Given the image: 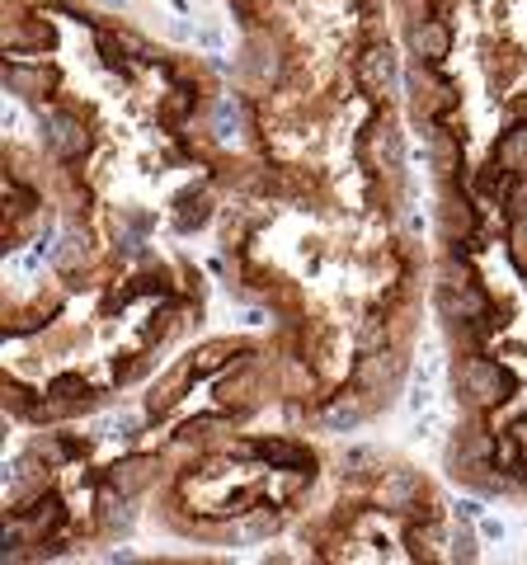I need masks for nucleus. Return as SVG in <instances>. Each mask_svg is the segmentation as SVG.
I'll use <instances>...</instances> for the list:
<instances>
[{
	"instance_id": "f257e3e1",
	"label": "nucleus",
	"mask_w": 527,
	"mask_h": 565,
	"mask_svg": "<svg viewBox=\"0 0 527 565\" xmlns=\"http://www.w3.org/2000/svg\"><path fill=\"white\" fill-rule=\"evenodd\" d=\"M452 391L462 396L466 405H476V410H495L504 405L513 391H518V377L504 368L499 358H490V353H466L457 368H452Z\"/></svg>"
},
{
	"instance_id": "f03ea898",
	"label": "nucleus",
	"mask_w": 527,
	"mask_h": 565,
	"mask_svg": "<svg viewBox=\"0 0 527 565\" xmlns=\"http://www.w3.org/2000/svg\"><path fill=\"white\" fill-rule=\"evenodd\" d=\"M353 76H358V85H363V94H372V99H391V94L401 90V66H396V52H391L386 43L363 47Z\"/></svg>"
},
{
	"instance_id": "7ed1b4c3",
	"label": "nucleus",
	"mask_w": 527,
	"mask_h": 565,
	"mask_svg": "<svg viewBox=\"0 0 527 565\" xmlns=\"http://www.w3.org/2000/svg\"><path fill=\"white\" fill-rule=\"evenodd\" d=\"M43 137H47V146H52L62 160H76L80 151L90 146V137H85V123H80L71 109H47V113H43Z\"/></svg>"
},
{
	"instance_id": "20e7f679",
	"label": "nucleus",
	"mask_w": 527,
	"mask_h": 565,
	"mask_svg": "<svg viewBox=\"0 0 527 565\" xmlns=\"http://www.w3.org/2000/svg\"><path fill=\"white\" fill-rule=\"evenodd\" d=\"M438 221H443V240H466V235H476L481 217H476V207L466 198V188H452L443 184V207H438Z\"/></svg>"
},
{
	"instance_id": "39448f33",
	"label": "nucleus",
	"mask_w": 527,
	"mask_h": 565,
	"mask_svg": "<svg viewBox=\"0 0 527 565\" xmlns=\"http://www.w3.org/2000/svg\"><path fill=\"white\" fill-rule=\"evenodd\" d=\"M249 453L259 457V462H268V467H278V471H297V476H306V481H311V471H315L311 448L287 443V439H254V443H249Z\"/></svg>"
},
{
	"instance_id": "423d86ee",
	"label": "nucleus",
	"mask_w": 527,
	"mask_h": 565,
	"mask_svg": "<svg viewBox=\"0 0 527 565\" xmlns=\"http://www.w3.org/2000/svg\"><path fill=\"white\" fill-rule=\"evenodd\" d=\"M363 151L372 156V165L382 174H401L405 170V146H401L396 123H372L367 132H363Z\"/></svg>"
},
{
	"instance_id": "0eeeda50",
	"label": "nucleus",
	"mask_w": 527,
	"mask_h": 565,
	"mask_svg": "<svg viewBox=\"0 0 527 565\" xmlns=\"http://www.w3.org/2000/svg\"><path fill=\"white\" fill-rule=\"evenodd\" d=\"M410 47L419 52V62H424V66H438L443 57H448V47H452L448 19H438V15L415 19V24H410Z\"/></svg>"
},
{
	"instance_id": "6e6552de",
	"label": "nucleus",
	"mask_w": 527,
	"mask_h": 565,
	"mask_svg": "<svg viewBox=\"0 0 527 565\" xmlns=\"http://www.w3.org/2000/svg\"><path fill=\"white\" fill-rule=\"evenodd\" d=\"M52 85H57V76L43 71V66H24L19 57L5 62V90L19 94V99H38V94H47Z\"/></svg>"
},
{
	"instance_id": "1a4fd4ad",
	"label": "nucleus",
	"mask_w": 527,
	"mask_h": 565,
	"mask_svg": "<svg viewBox=\"0 0 527 565\" xmlns=\"http://www.w3.org/2000/svg\"><path fill=\"white\" fill-rule=\"evenodd\" d=\"M155 457H127V462H118V467L109 471V486L123 495V500H132L141 486H146V476H151Z\"/></svg>"
},
{
	"instance_id": "9d476101",
	"label": "nucleus",
	"mask_w": 527,
	"mask_h": 565,
	"mask_svg": "<svg viewBox=\"0 0 527 565\" xmlns=\"http://www.w3.org/2000/svg\"><path fill=\"white\" fill-rule=\"evenodd\" d=\"M193 377H198V368H193V358H188V363H179V368H174V372H170V377H165V382H160V387L151 391V401H146V410H151V415H165V410H170L174 401H179V391H184V387L193 382Z\"/></svg>"
},
{
	"instance_id": "9b49d317",
	"label": "nucleus",
	"mask_w": 527,
	"mask_h": 565,
	"mask_svg": "<svg viewBox=\"0 0 527 565\" xmlns=\"http://www.w3.org/2000/svg\"><path fill=\"white\" fill-rule=\"evenodd\" d=\"M495 160H504L513 174H527V123H509V132L495 141Z\"/></svg>"
},
{
	"instance_id": "f8f14e48",
	"label": "nucleus",
	"mask_w": 527,
	"mask_h": 565,
	"mask_svg": "<svg viewBox=\"0 0 527 565\" xmlns=\"http://www.w3.org/2000/svg\"><path fill=\"white\" fill-rule=\"evenodd\" d=\"M245 71H254L264 85H278L282 62H278V52L264 43V38H249V47H245Z\"/></svg>"
},
{
	"instance_id": "ddd939ff",
	"label": "nucleus",
	"mask_w": 527,
	"mask_h": 565,
	"mask_svg": "<svg viewBox=\"0 0 527 565\" xmlns=\"http://www.w3.org/2000/svg\"><path fill=\"white\" fill-rule=\"evenodd\" d=\"M207 217H212V212H207V198H202V193H184V198L174 203V231H179V235L202 231Z\"/></svg>"
},
{
	"instance_id": "4468645a",
	"label": "nucleus",
	"mask_w": 527,
	"mask_h": 565,
	"mask_svg": "<svg viewBox=\"0 0 527 565\" xmlns=\"http://www.w3.org/2000/svg\"><path fill=\"white\" fill-rule=\"evenodd\" d=\"M419 500V481L410 471H391V481L382 486V504H386L391 514H405V504Z\"/></svg>"
},
{
	"instance_id": "2eb2a0df",
	"label": "nucleus",
	"mask_w": 527,
	"mask_h": 565,
	"mask_svg": "<svg viewBox=\"0 0 527 565\" xmlns=\"http://www.w3.org/2000/svg\"><path fill=\"white\" fill-rule=\"evenodd\" d=\"M513 264L527 273V212H513Z\"/></svg>"
},
{
	"instance_id": "dca6fc26",
	"label": "nucleus",
	"mask_w": 527,
	"mask_h": 565,
	"mask_svg": "<svg viewBox=\"0 0 527 565\" xmlns=\"http://www.w3.org/2000/svg\"><path fill=\"white\" fill-rule=\"evenodd\" d=\"M221 353H231V344H207V349H198V353H193V368H198V377H202V372H217L221 363H226Z\"/></svg>"
},
{
	"instance_id": "f3484780",
	"label": "nucleus",
	"mask_w": 527,
	"mask_h": 565,
	"mask_svg": "<svg viewBox=\"0 0 527 565\" xmlns=\"http://www.w3.org/2000/svg\"><path fill=\"white\" fill-rule=\"evenodd\" d=\"M448 547H452V556H457V561H476V537H471V528H452Z\"/></svg>"
},
{
	"instance_id": "a211bd4d",
	"label": "nucleus",
	"mask_w": 527,
	"mask_h": 565,
	"mask_svg": "<svg viewBox=\"0 0 527 565\" xmlns=\"http://www.w3.org/2000/svg\"><path fill=\"white\" fill-rule=\"evenodd\" d=\"M325 420H330V429H353V424L358 420H363V410H330V415H325Z\"/></svg>"
},
{
	"instance_id": "6ab92c4d",
	"label": "nucleus",
	"mask_w": 527,
	"mask_h": 565,
	"mask_svg": "<svg viewBox=\"0 0 527 565\" xmlns=\"http://www.w3.org/2000/svg\"><path fill=\"white\" fill-rule=\"evenodd\" d=\"M457 514L471 523V518H481V504H476V500H462V504H457Z\"/></svg>"
},
{
	"instance_id": "aec40b11",
	"label": "nucleus",
	"mask_w": 527,
	"mask_h": 565,
	"mask_svg": "<svg viewBox=\"0 0 527 565\" xmlns=\"http://www.w3.org/2000/svg\"><path fill=\"white\" fill-rule=\"evenodd\" d=\"M198 43H202V47H217L221 38H217V29H202V33H198Z\"/></svg>"
},
{
	"instance_id": "412c9836",
	"label": "nucleus",
	"mask_w": 527,
	"mask_h": 565,
	"mask_svg": "<svg viewBox=\"0 0 527 565\" xmlns=\"http://www.w3.org/2000/svg\"><path fill=\"white\" fill-rule=\"evenodd\" d=\"M235 5V15H249V5H254V0H231Z\"/></svg>"
},
{
	"instance_id": "4be33fe9",
	"label": "nucleus",
	"mask_w": 527,
	"mask_h": 565,
	"mask_svg": "<svg viewBox=\"0 0 527 565\" xmlns=\"http://www.w3.org/2000/svg\"><path fill=\"white\" fill-rule=\"evenodd\" d=\"M104 5H118V10H123V5H127V0H104Z\"/></svg>"
}]
</instances>
